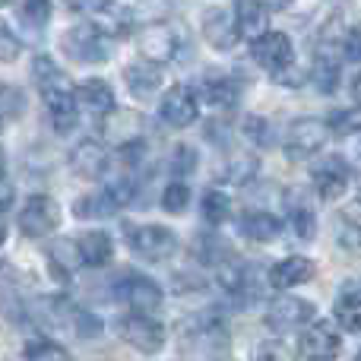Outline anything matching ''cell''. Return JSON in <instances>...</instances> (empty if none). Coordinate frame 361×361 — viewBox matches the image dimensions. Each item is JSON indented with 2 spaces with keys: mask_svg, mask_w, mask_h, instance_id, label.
Returning a JSON list of instances; mask_svg holds the SVG:
<instances>
[{
  "mask_svg": "<svg viewBox=\"0 0 361 361\" xmlns=\"http://www.w3.org/2000/svg\"><path fill=\"white\" fill-rule=\"evenodd\" d=\"M23 361H70L67 349L51 339H29L23 349Z\"/></svg>",
  "mask_w": 361,
  "mask_h": 361,
  "instance_id": "cell-36",
  "label": "cell"
},
{
  "mask_svg": "<svg viewBox=\"0 0 361 361\" xmlns=\"http://www.w3.org/2000/svg\"><path fill=\"white\" fill-rule=\"evenodd\" d=\"M32 80H35L44 108H48L51 127H54L57 133H70L76 127V114L80 111H76L73 82L67 80V73H63L48 54H38L35 61H32Z\"/></svg>",
  "mask_w": 361,
  "mask_h": 361,
  "instance_id": "cell-1",
  "label": "cell"
},
{
  "mask_svg": "<svg viewBox=\"0 0 361 361\" xmlns=\"http://www.w3.org/2000/svg\"><path fill=\"white\" fill-rule=\"evenodd\" d=\"M301 352L311 361H333L343 352V333L330 320H311L301 333Z\"/></svg>",
  "mask_w": 361,
  "mask_h": 361,
  "instance_id": "cell-14",
  "label": "cell"
},
{
  "mask_svg": "<svg viewBox=\"0 0 361 361\" xmlns=\"http://www.w3.org/2000/svg\"><path fill=\"white\" fill-rule=\"evenodd\" d=\"M273 82H276V86H286V89H301L307 82V70H301L298 63H292V67L273 73Z\"/></svg>",
  "mask_w": 361,
  "mask_h": 361,
  "instance_id": "cell-42",
  "label": "cell"
},
{
  "mask_svg": "<svg viewBox=\"0 0 361 361\" xmlns=\"http://www.w3.org/2000/svg\"><path fill=\"white\" fill-rule=\"evenodd\" d=\"M25 111V92L19 86L0 82V130Z\"/></svg>",
  "mask_w": 361,
  "mask_h": 361,
  "instance_id": "cell-31",
  "label": "cell"
},
{
  "mask_svg": "<svg viewBox=\"0 0 361 361\" xmlns=\"http://www.w3.org/2000/svg\"><path fill=\"white\" fill-rule=\"evenodd\" d=\"M307 80L317 86L320 95H330L336 92L339 80H343V73H339V63L336 61H324V57H314V70L307 73Z\"/></svg>",
  "mask_w": 361,
  "mask_h": 361,
  "instance_id": "cell-30",
  "label": "cell"
},
{
  "mask_svg": "<svg viewBox=\"0 0 361 361\" xmlns=\"http://www.w3.org/2000/svg\"><path fill=\"white\" fill-rule=\"evenodd\" d=\"M231 209H235V203H231V197L225 190H219V187H209V190L203 193V200H200V212H203V219L209 225H222L231 219Z\"/></svg>",
  "mask_w": 361,
  "mask_h": 361,
  "instance_id": "cell-29",
  "label": "cell"
},
{
  "mask_svg": "<svg viewBox=\"0 0 361 361\" xmlns=\"http://www.w3.org/2000/svg\"><path fill=\"white\" fill-rule=\"evenodd\" d=\"M193 257H197L203 267H222L225 260H231V247L225 238L219 235H197L193 238Z\"/></svg>",
  "mask_w": 361,
  "mask_h": 361,
  "instance_id": "cell-27",
  "label": "cell"
},
{
  "mask_svg": "<svg viewBox=\"0 0 361 361\" xmlns=\"http://www.w3.org/2000/svg\"><path fill=\"white\" fill-rule=\"evenodd\" d=\"M118 336L124 339L130 349L143 352V355H156V352L165 349V326L159 324L156 317H146V314H124L118 320Z\"/></svg>",
  "mask_w": 361,
  "mask_h": 361,
  "instance_id": "cell-6",
  "label": "cell"
},
{
  "mask_svg": "<svg viewBox=\"0 0 361 361\" xmlns=\"http://www.w3.org/2000/svg\"><path fill=\"white\" fill-rule=\"evenodd\" d=\"M288 193H292V197H286L288 225H292V231L301 241H311V238L317 235V212H314V203L301 190H288Z\"/></svg>",
  "mask_w": 361,
  "mask_h": 361,
  "instance_id": "cell-22",
  "label": "cell"
},
{
  "mask_svg": "<svg viewBox=\"0 0 361 361\" xmlns=\"http://www.w3.org/2000/svg\"><path fill=\"white\" fill-rule=\"evenodd\" d=\"M48 267L57 279H73L82 269L80 260V247H76V238H57V241L48 244Z\"/></svg>",
  "mask_w": 361,
  "mask_h": 361,
  "instance_id": "cell-21",
  "label": "cell"
},
{
  "mask_svg": "<svg viewBox=\"0 0 361 361\" xmlns=\"http://www.w3.org/2000/svg\"><path fill=\"white\" fill-rule=\"evenodd\" d=\"M295 0H267L263 6H273V10H286V6H292Z\"/></svg>",
  "mask_w": 361,
  "mask_h": 361,
  "instance_id": "cell-46",
  "label": "cell"
},
{
  "mask_svg": "<svg viewBox=\"0 0 361 361\" xmlns=\"http://www.w3.org/2000/svg\"><path fill=\"white\" fill-rule=\"evenodd\" d=\"M13 197H16V187H13V180L6 171H0V216L13 206Z\"/></svg>",
  "mask_w": 361,
  "mask_h": 361,
  "instance_id": "cell-45",
  "label": "cell"
},
{
  "mask_svg": "<svg viewBox=\"0 0 361 361\" xmlns=\"http://www.w3.org/2000/svg\"><path fill=\"white\" fill-rule=\"evenodd\" d=\"M238 231L254 244H269L282 235V219L269 209H247L238 219Z\"/></svg>",
  "mask_w": 361,
  "mask_h": 361,
  "instance_id": "cell-19",
  "label": "cell"
},
{
  "mask_svg": "<svg viewBox=\"0 0 361 361\" xmlns=\"http://www.w3.org/2000/svg\"><path fill=\"white\" fill-rule=\"evenodd\" d=\"M187 48H190L187 32L175 19H156V23H146L137 32V51L143 63H152L159 70L180 63L187 57Z\"/></svg>",
  "mask_w": 361,
  "mask_h": 361,
  "instance_id": "cell-2",
  "label": "cell"
},
{
  "mask_svg": "<svg viewBox=\"0 0 361 361\" xmlns=\"http://www.w3.org/2000/svg\"><path fill=\"white\" fill-rule=\"evenodd\" d=\"M108 0H63V6L73 13H82V16H99L105 10Z\"/></svg>",
  "mask_w": 361,
  "mask_h": 361,
  "instance_id": "cell-43",
  "label": "cell"
},
{
  "mask_svg": "<svg viewBox=\"0 0 361 361\" xmlns=\"http://www.w3.org/2000/svg\"><path fill=\"white\" fill-rule=\"evenodd\" d=\"M311 320H317V307L311 305L307 298H298V295H282V298H276L273 305L267 307V317H263V324L269 326L273 333H292V330H301V326H307Z\"/></svg>",
  "mask_w": 361,
  "mask_h": 361,
  "instance_id": "cell-8",
  "label": "cell"
},
{
  "mask_svg": "<svg viewBox=\"0 0 361 361\" xmlns=\"http://www.w3.org/2000/svg\"><path fill=\"white\" fill-rule=\"evenodd\" d=\"M19 231H23L25 238H48L57 231V225H61V206H57V200H51L48 193H35V197H29V203L19 209V219H16Z\"/></svg>",
  "mask_w": 361,
  "mask_h": 361,
  "instance_id": "cell-9",
  "label": "cell"
},
{
  "mask_svg": "<svg viewBox=\"0 0 361 361\" xmlns=\"http://www.w3.org/2000/svg\"><path fill=\"white\" fill-rule=\"evenodd\" d=\"M124 238L133 254L149 263L171 260L178 254V235L165 225H124Z\"/></svg>",
  "mask_w": 361,
  "mask_h": 361,
  "instance_id": "cell-5",
  "label": "cell"
},
{
  "mask_svg": "<svg viewBox=\"0 0 361 361\" xmlns=\"http://www.w3.org/2000/svg\"><path fill=\"white\" fill-rule=\"evenodd\" d=\"M358 51H361V42H358V29L352 25V32L345 35V42H343V61H349L352 67L358 63Z\"/></svg>",
  "mask_w": 361,
  "mask_h": 361,
  "instance_id": "cell-44",
  "label": "cell"
},
{
  "mask_svg": "<svg viewBox=\"0 0 361 361\" xmlns=\"http://www.w3.org/2000/svg\"><path fill=\"white\" fill-rule=\"evenodd\" d=\"M254 361H295V352L282 339H263L254 352Z\"/></svg>",
  "mask_w": 361,
  "mask_h": 361,
  "instance_id": "cell-40",
  "label": "cell"
},
{
  "mask_svg": "<svg viewBox=\"0 0 361 361\" xmlns=\"http://www.w3.org/2000/svg\"><path fill=\"white\" fill-rule=\"evenodd\" d=\"M330 133H326V124L317 118H298L288 124L286 133V156L301 162V159H314L320 149L326 146Z\"/></svg>",
  "mask_w": 361,
  "mask_h": 361,
  "instance_id": "cell-10",
  "label": "cell"
},
{
  "mask_svg": "<svg viewBox=\"0 0 361 361\" xmlns=\"http://www.w3.org/2000/svg\"><path fill=\"white\" fill-rule=\"evenodd\" d=\"M200 32H203L206 44L212 51H231L238 44V32L231 23V13L222 6H206L203 16H200Z\"/></svg>",
  "mask_w": 361,
  "mask_h": 361,
  "instance_id": "cell-17",
  "label": "cell"
},
{
  "mask_svg": "<svg viewBox=\"0 0 361 361\" xmlns=\"http://www.w3.org/2000/svg\"><path fill=\"white\" fill-rule=\"evenodd\" d=\"M73 212H76V219H108V216H114L111 203L102 197V190L80 197V200L73 203Z\"/></svg>",
  "mask_w": 361,
  "mask_h": 361,
  "instance_id": "cell-38",
  "label": "cell"
},
{
  "mask_svg": "<svg viewBox=\"0 0 361 361\" xmlns=\"http://www.w3.org/2000/svg\"><path fill=\"white\" fill-rule=\"evenodd\" d=\"M76 247H80V260H82V267H108L111 263V257H114V238L108 235V231H99V228H92V231H86V235H80L76 238Z\"/></svg>",
  "mask_w": 361,
  "mask_h": 361,
  "instance_id": "cell-23",
  "label": "cell"
},
{
  "mask_svg": "<svg viewBox=\"0 0 361 361\" xmlns=\"http://www.w3.org/2000/svg\"><path fill=\"white\" fill-rule=\"evenodd\" d=\"M250 57H254L263 70H269V76H273L295 63V44L286 32H267V35L250 42Z\"/></svg>",
  "mask_w": 361,
  "mask_h": 361,
  "instance_id": "cell-13",
  "label": "cell"
},
{
  "mask_svg": "<svg viewBox=\"0 0 361 361\" xmlns=\"http://www.w3.org/2000/svg\"><path fill=\"white\" fill-rule=\"evenodd\" d=\"M19 54H23V42H19L16 32L0 19V63H13Z\"/></svg>",
  "mask_w": 361,
  "mask_h": 361,
  "instance_id": "cell-41",
  "label": "cell"
},
{
  "mask_svg": "<svg viewBox=\"0 0 361 361\" xmlns=\"http://www.w3.org/2000/svg\"><path fill=\"white\" fill-rule=\"evenodd\" d=\"M0 171H4V149H0Z\"/></svg>",
  "mask_w": 361,
  "mask_h": 361,
  "instance_id": "cell-49",
  "label": "cell"
},
{
  "mask_svg": "<svg viewBox=\"0 0 361 361\" xmlns=\"http://www.w3.org/2000/svg\"><path fill=\"white\" fill-rule=\"evenodd\" d=\"M111 292L118 301L130 305V314H146V317H152L165 301L162 286H159L156 279H149V276H140V273H121L118 279H114Z\"/></svg>",
  "mask_w": 361,
  "mask_h": 361,
  "instance_id": "cell-4",
  "label": "cell"
},
{
  "mask_svg": "<svg viewBox=\"0 0 361 361\" xmlns=\"http://www.w3.org/2000/svg\"><path fill=\"white\" fill-rule=\"evenodd\" d=\"M349 95H352V102H358V73H352V80H349Z\"/></svg>",
  "mask_w": 361,
  "mask_h": 361,
  "instance_id": "cell-47",
  "label": "cell"
},
{
  "mask_svg": "<svg viewBox=\"0 0 361 361\" xmlns=\"http://www.w3.org/2000/svg\"><path fill=\"white\" fill-rule=\"evenodd\" d=\"M6 231H10V225H6V219L0 216V247L6 244Z\"/></svg>",
  "mask_w": 361,
  "mask_h": 361,
  "instance_id": "cell-48",
  "label": "cell"
},
{
  "mask_svg": "<svg viewBox=\"0 0 361 361\" xmlns=\"http://www.w3.org/2000/svg\"><path fill=\"white\" fill-rule=\"evenodd\" d=\"M203 99L209 102L212 108H235L241 102V82L231 73H206L203 76Z\"/></svg>",
  "mask_w": 361,
  "mask_h": 361,
  "instance_id": "cell-20",
  "label": "cell"
},
{
  "mask_svg": "<svg viewBox=\"0 0 361 361\" xmlns=\"http://www.w3.org/2000/svg\"><path fill=\"white\" fill-rule=\"evenodd\" d=\"M324 124H326V133H336V137H355L358 127H361L358 105L336 108V111H330V118H326Z\"/></svg>",
  "mask_w": 361,
  "mask_h": 361,
  "instance_id": "cell-33",
  "label": "cell"
},
{
  "mask_svg": "<svg viewBox=\"0 0 361 361\" xmlns=\"http://www.w3.org/2000/svg\"><path fill=\"white\" fill-rule=\"evenodd\" d=\"M137 193H140V187L133 184L130 178H114V180L105 184L102 197H105L108 203H111V209L118 212V209H127L130 203H137Z\"/></svg>",
  "mask_w": 361,
  "mask_h": 361,
  "instance_id": "cell-32",
  "label": "cell"
},
{
  "mask_svg": "<svg viewBox=\"0 0 361 361\" xmlns=\"http://www.w3.org/2000/svg\"><path fill=\"white\" fill-rule=\"evenodd\" d=\"M124 82H127L133 99L146 102L159 92V86H162V70L152 67V63H143V61L130 63V67H124Z\"/></svg>",
  "mask_w": 361,
  "mask_h": 361,
  "instance_id": "cell-24",
  "label": "cell"
},
{
  "mask_svg": "<svg viewBox=\"0 0 361 361\" xmlns=\"http://www.w3.org/2000/svg\"><path fill=\"white\" fill-rule=\"evenodd\" d=\"M61 48L73 63H105L114 51V42L95 23H76L63 32Z\"/></svg>",
  "mask_w": 361,
  "mask_h": 361,
  "instance_id": "cell-3",
  "label": "cell"
},
{
  "mask_svg": "<svg viewBox=\"0 0 361 361\" xmlns=\"http://www.w3.org/2000/svg\"><path fill=\"white\" fill-rule=\"evenodd\" d=\"M349 180H352L349 162H345L343 156H336V152H330V156H320L317 162L311 165V184H314V190H317L320 200L343 197L345 187H349Z\"/></svg>",
  "mask_w": 361,
  "mask_h": 361,
  "instance_id": "cell-12",
  "label": "cell"
},
{
  "mask_svg": "<svg viewBox=\"0 0 361 361\" xmlns=\"http://www.w3.org/2000/svg\"><path fill=\"white\" fill-rule=\"evenodd\" d=\"M231 23H235L238 38L254 42V38H260L269 32V10L263 6V0H238Z\"/></svg>",
  "mask_w": 361,
  "mask_h": 361,
  "instance_id": "cell-18",
  "label": "cell"
},
{
  "mask_svg": "<svg viewBox=\"0 0 361 361\" xmlns=\"http://www.w3.org/2000/svg\"><path fill=\"white\" fill-rule=\"evenodd\" d=\"M241 137L247 140V143H254L257 149H269V146H276V127H273V121L263 118V114H244Z\"/></svg>",
  "mask_w": 361,
  "mask_h": 361,
  "instance_id": "cell-28",
  "label": "cell"
},
{
  "mask_svg": "<svg viewBox=\"0 0 361 361\" xmlns=\"http://www.w3.org/2000/svg\"><path fill=\"white\" fill-rule=\"evenodd\" d=\"M197 162H200L197 149H193L190 143H178L175 152H171V159H169V171L175 175V180H184L187 175L197 171Z\"/></svg>",
  "mask_w": 361,
  "mask_h": 361,
  "instance_id": "cell-37",
  "label": "cell"
},
{
  "mask_svg": "<svg viewBox=\"0 0 361 361\" xmlns=\"http://www.w3.org/2000/svg\"><path fill=\"white\" fill-rule=\"evenodd\" d=\"M25 29L32 32H44L51 23V0H23V10H19Z\"/></svg>",
  "mask_w": 361,
  "mask_h": 361,
  "instance_id": "cell-35",
  "label": "cell"
},
{
  "mask_svg": "<svg viewBox=\"0 0 361 361\" xmlns=\"http://www.w3.org/2000/svg\"><path fill=\"white\" fill-rule=\"evenodd\" d=\"M257 171H260V159H257L254 152H235V156H228L222 162V171H219V178H222L225 184L247 187L250 180L257 178Z\"/></svg>",
  "mask_w": 361,
  "mask_h": 361,
  "instance_id": "cell-26",
  "label": "cell"
},
{
  "mask_svg": "<svg viewBox=\"0 0 361 361\" xmlns=\"http://www.w3.org/2000/svg\"><path fill=\"white\" fill-rule=\"evenodd\" d=\"M73 326V333L80 339H99L102 330H105V324H102L99 317H95L92 311H82V307H73V314H70V324Z\"/></svg>",
  "mask_w": 361,
  "mask_h": 361,
  "instance_id": "cell-39",
  "label": "cell"
},
{
  "mask_svg": "<svg viewBox=\"0 0 361 361\" xmlns=\"http://www.w3.org/2000/svg\"><path fill=\"white\" fill-rule=\"evenodd\" d=\"M73 99H76V111H86L99 121H105L108 114L118 108L114 89L108 86L105 80H99V76H89V80H82L80 86H73Z\"/></svg>",
  "mask_w": 361,
  "mask_h": 361,
  "instance_id": "cell-15",
  "label": "cell"
},
{
  "mask_svg": "<svg viewBox=\"0 0 361 361\" xmlns=\"http://www.w3.org/2000/svg\"><path fill=\"white\" fill-rule=\"evenodd\" d=\"M330 4H343V0H330Z\"/></svg>",
  "mask_w": 361,
  "mask_h": 361,
  "instance_id": "cell-50",
  "label": "cell"
},
{
  "mask_svg": "<svg viewBox=\"0 0 361 361\" xmlns=\"http://www.w3.org/2000/svg\"><path fill=\"white\" fill-rule=\"evenodd\" d=\"M0 4H4V0H0Z\"/></svg>",
  "mask_w": 361,
  "mask_h": 361,
  "instance_id": "cell-51",
  "label": "cell"
},
{
  "mask_svg": "<svg viewBox=\"0 0 361 361\" xmlns=\"http://www.w3.org/2000/svg\"><path fill=\"white\" fill-rule=\"evenodd\" d=\"M314 276H317V263H314L311 257L292 254L269 269L267 286H273L276 292H288V288H298V286H305V282H311Z\"/></svg>",
  "mask_w": 361,
  "mask_h": 361,
  "instance_id": "cell-16",
  "label": "cell"
},
{
  "mask_svg": "<svg viewBox=\"0 0 361 361\" xmlns=\"http://www.w3.org/2000/svg\"><path fill=\"white\" fill-rule=\"evenodd\" d=\"M333 311H336V320L343 324L345 333H358L361 330V292H358L355 279H349L343 288H339Z\"/></svg>",
  "mask_w": 361,
  "mask_h": 361,
  "instance_id": "cell-25",
  "label": "cell"
},
{
  "mask_svg": "<svg viewBox=\"0 0 361 361\" xmlns=\"http://www.w3.org/2000/svg\"><path fill=\"white\" fill-rule=\"evenodd\" d=\"M159 203H162L165 212L180 216V212L190 206V184H187V180H169L165 190H162V197H159Z\"/></svg>",
  "mask_w": 361,
  "mask_h": 361,
  "instance_id": "cell-34",
  "label": "cell"
},
{
  "mask_svg": "<svg viewBox=\"0 0 361 361\" xmlns=\"http://www.w3.org/2000/svg\"><path fill=\"white\" fill-rule=\"evenodd\" d=\"M159 118H162V124L171 127V130H184V127L197 124V118H200L197 92H193L190 86H184V82L169 86L162 92V99H159Z\"/></svg>",
  "mask_w": 361,
  "mask_h": 361,
  "instance_id": "cell-7",
  "label": "cell"
},
{
  "mask_svg": "<svg viewBox=\"0 0 361 361\" xmlns=\"http://www.w3.org/2000/svg\"><path fill=\"white\" fill-rule=\"evenodd\" d=\"M67 165L76 178L102 180L108 171H111V149H108L102 140H80V143L70 149Z\"/></svg>",
  "mask_w": 361,
  "mask_h": 361,
  "instance_id": "cell-11",
  "label": "cell"
}]
</instances>
